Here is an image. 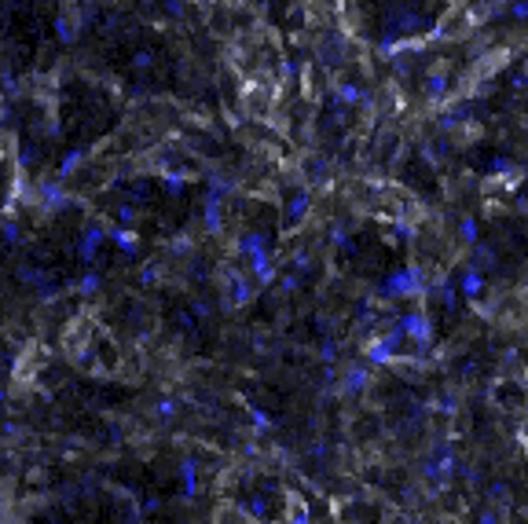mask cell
Returning <instances> with one entry per match:
<instances>
[{
  "label": "cell",
  "instance_id": "cell-2",
  "mask_svg": "<svg viewBox=\"0 0 528 524\" xmlns=\"http://www.w3.org/2000/svg\"><path fill=\"white\" fill-rule=\"evenodd\" d=\"M40 356H45V352H40L37 345H33V348H26V352H23V359H18V367H15V378H18V381H26V378L33 381V374L40 370V363H45Z\"/></svg>",
  "mask_w": 528,
  "mask_h": 524
},
{
  "label": "cell",
  "instance_id": "cell-3",
  "mask_svg": "<svg viewBox=\"0 0 528 524\" xmlns=\"http://www.w3.org/2000/svg\"><path fill=\"white\" fill-rule=\"evenodd\" d=\"M15 155V136L8 128H0V158H11Z\"/></svg>",
  "mask_w": 528,
  "mask_h": 524
},
{
  "label": "cell",
  "instance_id": "cell-1",
  "mask_svg": "<svg viewBox=\"0 0 528 524\" xmlns=\"http://www.w3.org/2000/svg\"><path fill=\"white\" fill-rule=\"evenodd\" d=\"M89 345H92V323L74 319L67 326V334H62V352H67L70 359H81V356H89Z\"/></svg>",
  "mask_w": 528,
  "mask_h": 524
}]
</instances>
